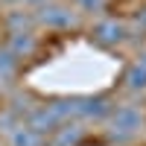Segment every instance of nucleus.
I'll list each match as a JSON object with an SVG mask.
<instances>
[{
    "label": "nucleus",
    "mask_w": 146,
    "mask_h": 146,
    "mask_svg": "<svg viewBox=\"0 0 146 146\" xmlns=\"http://www.w3.org/2000/svg\"><path fill=\"white\" fill-rule=\"evenodd\" d=\"M143 123H146V117H143V111L137 105H114L111 114H108V120H105L108 135H111L114 140H120V143H126L135 135H140Z\"/></svg>",
    "instance_id": "obj_1"
},
{
    "label": "nucleus",
    "mask_w": 146,
    "mask_h": 146,
    "mask_svg": "<svg viewBox=\"0 0 146 146\" xmlns=\"http://www.w3.org/2000/svg\"><path fill=\"white\" fill-rule=\"evenodd\" d=\"M35 21L47 29H70V27H76V12L64 3H44L35 12Z\"/></svg>",
    "instance_id": "obj_2"
},
{
    "label": "nucleus",
    "mask_w": 146,
    "mask_h": 146,
    "mask_svg": "<svg viewBox=\"0 0 146 146\" xmlns=\"http://www.w3.org/2000/svg\"><path fill=\"white\" fill-rule=\"evenodd\" d=\"M126 35H129L126 23L117 21V18H102L91 27V41L100 44V47H117V44L126 41Z\"/></svg>",
    "instance_id": "obj_3"
},
{
    "label": "nucleus",
    "mask_w": 146,
    "mask_h": 146,
    "mask_svg": "<svg viewBox=\"0 0 146 146\" xmlns=\"http://www.w3.org/2000/svg\"><path fill=\"white\" fill-rule=\"evenodd\" d=\"M111 102L105 100V96H82V100H76V120L79 123H91V120H96V123H105L108 114H111Z\"/></svg>",
    "instance_id": "obj_4"
},
{
    "label": "nucleus",
    "mask_w": 146,
    "mask_h": 146,
    "mask_svg": "<svg viewBox=\"0 0 146 146\" xmlns=\"http://www.w3.org/2000/svg\"><path fill=\"white\" fill-rule=\"evenodd\" d=\"M82 137H85V123L70 120V123L58 126L56 131H50V135L44 137V146H79Z\"/></svg>",
    "instance_id": "obj_5"
},
{
    "label": "nucleus",
    "mask_w": 146,
    "mask_h": 146,
    "mask_svg": "<svg viewBox=\"0 0 146 146\" xmlns=\"http://www.w3.org/2000/svg\"><path fill=\"white\" fill-rule=\"evenodd\" d=\"M35 47H38L35 35H32V32H21V35H9L6 50L15 56V58H29V56L35 53Z\"/></svg>",
    "instance_id": "obj_6"
},
{
    "label": "nucleus",
    "mask_w": 146,
    "mask_h": 146,
    "mask_svg": "<svg viewBox=\"0 0 146 146\" xmlns=\"http://www.w3.org/2000/svg\"><path fill=\"white\" fill-rule=\"evenodd\" d=\"M35 23H38L35 15H32V12H23V9H15V12H9V15H6V29H9V35L32 32Z\"/></svg>",
    "instance_id": "obj_7"
},
{
    "label": "nucleus",
    "mask_w": 146,
    "mask_h": 146,
    "mask_svg": "<svg viewBox=\"0 0 146 146\" xmlns=\"http://www.w3.org/2000/svg\"><path fill=\"white\" fill-rule=\"evenodd\" d=\"M9 146H44V137L38 131H32L27 123H21L9 131Z\"/></svg>",
    "instance_id": "obj_8"
},
{
    "label": "nucleus",
    "mask_w": 146,
    "mask_h": 146,
    "mask_svg": "<svg viewBox=\"0 0 146 146\" xmlns=\"http://www.w3.org/2000/svg\"><path fill=\"white\" fill-rule=\"evenodd\" d=\"M123 79H126V88L129 91H146V67L140 62L129 64V70H126Z\"/></svg>",
    "instance_id": "obj_9"
},
{
    "label": "nucleus",
    "mask_w": 146,
    "mask_h": 146,
    "mask_svg": "<svg viewBox=\"0 0 146 146\" xmlns=\"http://www.w3.org/2000/svg\"><path fill=\"white\" fill-rule=\"evenodd\" d=\"M18 62H21V58H15L6 47H0V82L12 79V76L18 73Z\"/></svg>",
    "instance_id": "obj_10"
},
{
    "label": "nucleus",
    "mask_w": 146,
    "mask_h": 146,
    "mask_svg": "<svg viewBox=\"0 0 146 146\" xmlns=\"http://www.w3.org/2000/svg\"><path fill=\"white\" fill-rule=\"evenodd\" d=\"M105 3H108V0H76V6L82 12H100Z\"/></svg>",
    "instance_id": "obj_11"
},
{
    "label": "nucleus",
    "mask_w": 146,
    "mask_h": 146,
    "mask_svg": "<svg viewBox=\"0 0 146 146\" xmlns=\"http://www.w3.org/2000/svg\"><path fill=\"white\" fill-rule=\"evenodd\" d=\"M9 6H29V3H41V0H3Z\"/></svg>",
    "instance_id": "obj_12"
},
{
    "label": "nucleus",
    "mask_w": 146,
    "mask_h": 146,
    "mask_svg": "<svg viewBox=\"0 0 146 146\" xmlns=\"http://www.w3.org/2000/svg\"><path fill=\"white\" fill-rule=\"evenodd\" d=\"M137 23H140V27H143V29H146V6H143V9H140V12H137Z\"/></svg>",
    "instance_id": "obj_13"
},
{
    "label": "nucleus",
    "mask_w": 146,
    "mask_h": 146,
    "mask_svg": "<svg viewBox=\"0 0 146 146\" xmlns=\"http://www.w3.org/2000/svg\"><path fill=\"white\" fill-rule=\"evenodd\" d=\"M137 62H140V64H143V67H146V50H143V53H140V58H137Z\"/></svg>",
    "instance_id": "obj_14"
}]
</instances>
